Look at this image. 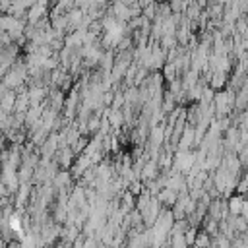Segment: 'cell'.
Returning <instances> with one entry per match:
<instances>
[{
  "instance_id": "1",
  "label": "cell",
  "mask_w": 248,
  "mask_h": 248,
  "mask_svg": "<svg viewBox=\"0 0 248 248\" xmlns=\"http://www.w3.org/2000/svg\"><path fill=\"white\" fill-rule=\"evenodd\" d=\"M242 207H244V205L240 203V200H238V198H234V200H231V209H232L234 213H238V211H240Z\"/></svg>"
}]
</instances>
